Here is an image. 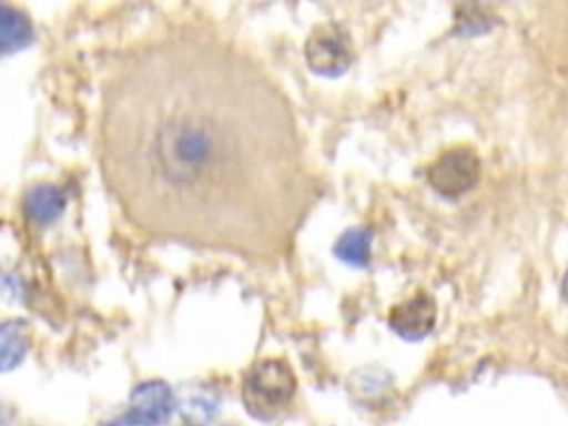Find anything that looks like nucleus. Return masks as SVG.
I'll use <instances>...</instances> for the list:
<instances>
[{
    "instance_id": "5",
    "label": "nucleus",
    "mask_w": 568,
    "mask_h": 426,
    "mask_svg": "<svg viewBox=\"0 0 568 426\" xmlns=\"http://www.w3.org/2000/svg\"><path fill=\"white\" fill-rule=\"evenodd\" d=\"M175 408L173 390L162 379H149L133 388L126 410L104 426H160Z\"/></svg>"
},
{
    "instance_id": "3",
    "label": "nucleus",
    "mask_w": 568,
    "mask_h": 426,
    "mask_svg": "<svg viewBox=\"0 0 568 426\" xmlns=\"http://www.w3.org/2000/svg\"><path fill=\"white\" fill-rule=\"evenodd\" d=\"M481 175V160L475 149L466 144L450 146L442 151L426 169L428 186L439 193L442 197L455 200L479 182Z\"/></svg>"
},
{
    "instance_id": "2",
    "label": "nucleus",
    "mask_w": 568,
    "mask_h": 426,
    "mask_svg": "<svg viewBox=\"0 0 568 426\" xmlns=\"http://www.w3.org/2000/svg\"><path fill=\"white\" fill-rule=\"evenodd\" d=\"M297 388V379L286 359L262 357L242 377V402L257 419H271L284 410Z\"/></svg>"
},
{
    "instance_id": "8",
    "label": "nucleus",
    "mask_w": 568,
    "mask_h": 426,
    "mask_svg": "<svg viewBox=\"0 0 568 426\" xmlns=\"http://www.w3.org/2000/svg\"><path fill=\"white\" fill-rule=\"evenodd\" d=\"M33 40L31 20L16 7L2 4V27H0V47L4 55H11L18 49H24Z\"/></svg>"
},
{
    "instance_id": "9",
    "label": "nucleus",
    "mask_w": 568,
    "mask_h": 426,
    "mask_svg": "<svg viewBox=\"0 0 568 426\" xmlns=\"http://www.w3.org/2000/svg\"><path fill=\"white\" fill-rule=\"evenodd\" d=\"M371 240H373V233L366 226L348 229L335 242V255L346 264L366 266L371 260Z\"/></svg>"
},
{
    "instance_id": "6",
    "label": "nucleus",
    "mask_w": 568,
    "mask_h": 426,
    "mask_svg": "<svg viewBox=\"0 0 568 426\" xmlns=\"http://www.w3.org/2000/svg\"><path fill=\"white\" fill-rule=\"evenodd\" d=\"M388 326L404 339H422L426 337L437 322V302L435 297L417 288L408 297L395 302L388 308Z\"/></svg>"
},
{
    "instance_id": "1",
    "label": "nucleus",
    "mask_w": 568,
    "mask_h": 426,
    "mask_svg": "<svg viewBox=\"0 0 568 426\" xmlns=\"http://www.w3.org/2000/svg\"><path fill=\"white\" fill-rule=\"evenodd\" d=\"M102 182L144 235L271 262L320 197L288 95L235 42L175 27L111 69L98 113Z\"/></svg>"
},
{
    "instance_id": "7",
    "label": "nucleus",
    "mask_w": 568,
    "mask_h": 426,
    "mask_svg": "<svg viewBox=\"0 0 568 426\" xmlns=\"http://www.w3.org/2000/svg\"><path fill=\"white\" fill-rule=\"evenodd\" d=\"M22 209H24V213H27V217L31 222L49 224V222H53L62 213L64 195L53 184H33L24 193Z\"/></svg>"
},
{
    "instance_id": "11",
    "label": "nucleus",
    "mask_w": 568,
    "mask_h": 426,
    "mask_svg": "<svg viewBox=\"0 0 568 426\" xmlns=\"http://www.w3.org/2000/svg\"><path fill=\"white\" fill-rule=\"evenodd\" d=\"M493 24V16L484 7H457V18H455V31L462 33H477L484 31Z\"/></svg>"
},
{
    "instance_id": "10",
    "label": "nucleus",
    "mask_w": 568,
    "mask_h": 426,
    "mask_svg": "<svg viewBox=\"0 0 568 426\" xmlns=\"http://www.w3.org/2000/svg\"><path fill=\"white\" fill-rule=\"evenodd\" d=\"M2 339V371L18 366L29 348V328L22 320H4L0 328Z\"/></svg>"
},
{
    "instance_id": "12",
    "label": "nucleus",
    "mask_w": 568,
    "mask_h": 426,
    "mask_svg": "<svg viewBox=\"0 0 568 426\" xmlns=\"http://www.w3.org/2000/svg\"><path fill=\"white\" fill-rule=\"evenodd\" d=\"M559 291H561L564 302L568 304V266H566V273H564V277H561V286H559Z\"/></svg>"
},
{
    "instance_id": "4",
    "label": "nucleus",
    "mask_w": 568,
    "mask_h": 426,
    "mask_svg": "<svg viewBox=\"0 0 568 426\" xmlns=\"http://www.w3.org/2000/svg\"><path fill=\"white\" fill-rule=\"evenodd\" d=\"M304 58L306 64L320 75H342L355 58L351 31L337 22L313 27L304 42Z\"/></svg>"
}]
</instances>
